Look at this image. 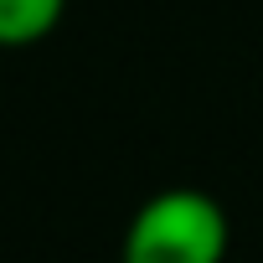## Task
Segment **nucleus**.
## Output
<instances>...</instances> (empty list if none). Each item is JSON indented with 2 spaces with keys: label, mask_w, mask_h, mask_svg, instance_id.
<instances>
[{
  "label": "nucleus",
  "mask_w": 263,
  "mask_h": 263,
  "mask_svg": "<svg viewBox=\"0 0 263 263\" xmlns=\"http://www.w3.org/2000/svg\"><path fill=\"white\" fill-rule=\"evenodd\" d=\"M67 16V0H0V52H26L47 42Z\"/></svg>",
  "instance_id": "nucleus-2"
},
{
  "label": "nucleus",
  "mask_w": 263,
  "mask_h": 263,
  "mask_svg": "<svg viewBox=\"0 0 263 263\" xmlns=\"http://www.w3.org/2000/svg\"><path fill=\"white\" fill-rule=\"evenodd\" d=\"M232 222L201 186H165L135 206L119 263H227Z\"/></svg>",
  "instance_id": "nucleus-1"
}]
</instances>
